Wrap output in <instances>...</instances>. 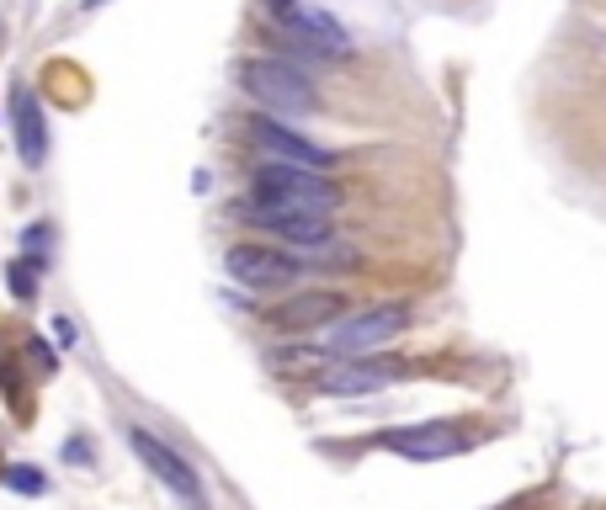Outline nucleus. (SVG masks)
<instances>
[{"instance_id":"nucleus-1","label":"nucleus","mask_w":606,"mask_h":510,"mask_svg":"<svg viewBox=\"0 0 606 510\" xmlns=\"http://www.w3.org/2000/svg\"><path fill=\"white\" fill-rule=\"evenodd\" d=\"M250 197H267L277 208H298V213H336L346 202V192L325 170L288 166V160H261L250 176Z\"/></svg>"},{"instance_id":"nucleus-2","label":"nucleus","mask_w":606,"mask_h":510,"mask_svg":"<svg viewBox=\"0 0 606 510\" xmlns=\"http://www.w3.org/2000/svg\"><path fill=\"white\" fill-rule=\"evenodd\" d=\"M240 86L245 97L261 101V112H271V118H309L319 107L315 80L298 64H288V59H245Z\"/></svg>"},{"instance_id":"nucleus-3","label":"nucleus","mask_w":606,"mask_h":510,"mask_svg":"<svg viewBox=\"0 0 606 510\" xmlns=\"http://www.w3.org/2000/svg\"><path fill=\"white\" fill-rule=\"evenodd\" d=\"M378 447L405 462H441V458H458V452H474L479 431H474V420H420V426L384 431Z\"/></svg>"},{"instance_id":"nucleus-4","label":"nucleus","mask_w":606,"mask_h":510,"mask_svg":"<svg viewBox=\"0 0 606 510\" xmlns=\"http://www.w3.org/2000/svg\"><path fill=\"white\" fill-rule=\"evenodd\" d=\"M405 324H410V309H405V303H372V309H362V314L340 319L336 330L319 340V351H325V357H336V362L372 357V351H384V346L399 336Z\"/></svg>"},{"instance_id":"nucleus-5","label":"nucleus","mask_w":606,"mask_h":510,"mask_svg":"<svg viewBox=\"0 0 606 510\" xmlns=\"http://www.w3.org/2000/svg\"><path fill=\"white\" fill-rule=\"evenodd\" d=\"M410 367L399 357H351V362H336V367H319L315 378V393H330V399H362V393H384L394 383H405Z\"/></svg>"},{"instance_id":"nucleus-6","label":"nucleus","mask_w":606,"mask_h":510,"mask_svg":"<svg viewBox=\"0 0 606 510\" xmlns=\"http://www.w3.org/2000/svg\"><path fill=\"white\" fill-rule=\"evenodd\" d=\"M128 447L139 452V462H145L149 473H155V479H160L176 500H187L192 510H213V506H208V489H202V473H197L181 452H170L166 441L149 437L145 426H128Z\"/></svg>"},{"instance_id":"nucleus-7","label":"nucleus","mask_w":606,"mask_h":510,"mask_svg":"<svg viewBox=\"0 0 606 510\" xmlns=\"http://www.w3.org/2000/svg\"><path fill=\"white\" fill-rule=\"evenodd\" d=\"M223 271L256 292H288L304 277L292 250H271V244H229L223 250Z\"/></svg>"},{"instance_id":"nucleus-8","label":"nucleus","mask_w":606,"mask_h":510,"mask_svg":"<svg viewBox=\"0 0 606 510\" xmlns=\"http://www.w3.org/2000/svg\"><path fill=\"white\" fill-rule=\"evenodd\" d=\"M245 133H250V144L261 149L267 160H288V166H309V170H330V166H336V154H330V149H319L315 139H304L298 128H288L282 118H271V112L245 118Z\"/></svg>"},{"instance_id":"nucleus-9","label":"nucleus","mask_w":606,"mask_h":510,"mask_svg":"<svg viewBox=\"0 0 606 510\" xmlns=\"http://www.w3.org/2000/svg\"><path fill=\"white\" fill-rule=\"evenodd\" d=\"M235 213H240L245 223H256V229L277 234V240H288L292 250H298V244H319V240L336 234L330 213H298V208H277V202H267V197H245Z\"/></svg>"},{"instance_id":"nucleus-10","label":"nucleus","mask_w":606,"mask_h":510,"mask_svg":"<svg viewBox=\"0 0 606 510\" xmlns=\"http://www.w3.org/2000/svg\"><path fill=\"white\" fill-rule=\"evenodd\" d=\"M346 314V292L340 288H309V292H292L282 298L277 309H267V324L282 330V336H309V330H325Z\"/></svg>"},{"instance_id":"nucleus-11","label":"nucleus","mask_w":606,"mask_h":510,"mask_svg":"<svg viewBox=\"0 0 606 510\" xmlns=\"http://www.w3.org/2000/svg\"><path fill=\"white\" fill-rule=\"evenodd\" d=\"M11 133H17V154L27 170H43L49 160V122H43V101L32 86H11Z\"/></svg>"},{"instance_id":"nucleus-12","label":"nucleus","mask_w":606,"mask_h":510,"mask_svg":"<svg viewBox=\"0 0 606 510\" xmlns=\"http://www.w3.org/2000/svg\"><path fill=\"white\" fill-rule=\"evenodd\" d=\"M282 27H288V38H298L304 49H315L319 59H346V53H351L346 27H340L330 11H315V6H288V11H282Z\"/></svg>"},{"instance_id":"nucleus-13","label":"nucleus","mask_w":606,"mask_h":510,"mask_svg":"<svg viewBox=\"0 0 606 510\" xmlns=\"http://www.w3.org/2000/svg\"><path fill=\"white\" fill-rule=\"evenodd\" d=\"M292 261H298L304 271H357V267H362V256H357L351 244H340L336 234H330V240H319V244H298V250H292Z\"/></svg>"},{"instance_id":"nucleus-14","label":"nucleus","mask_w":606,"mask_h":510,"mask_svg":"<svg viewBox=\"0 0 606 510\" xmlns=\"http://www.w3.org/2000/svg\"><path fill=\"white\" fill-rule=\"evenodd\" d=\"M0 479L17 489V494H43V489H49V479H43L38 468H27V462H17V468H0Z\"/></svg>"},{"instance_id":"nucleus-15","label":"nucleus","mask_w":606,"mask_h":510,"mask_svg":"<svg viewBox=\"0 0 606 510\" xmlns=\"http://www.w3.org/2000/svg\"><path fill=\"white\" fill-rule=\"evenodd\" d=\"M6 282H11V292H17L22 303H32V298H38V277H32V267H27V261H11V267H6Z\"/></svg>"},{"instance_id":"nucleus-16","label":"nucleus","mask_w":606,"mask_h":510,"mask_svg":"<svg viewBox=\"0 0 606 510\" xmlns=\"http://www.w3.org/2000/svg\"><path fill=\"white\" fill-rule=\"evenodd\" d=\"M22 244H27V267H43V261H49V256H43V250H49V229H43V223H32L22 234Z\"/></svg>"},{"instance_id":"nucleus-17","label":"nucleus","mask_w":606,"mask_h":510,"mask_svg":"<svg viewBox=\"0 0 606 510\" xmlns=\"http://www.w3.org/2000/svg\"><path fill=\"white\" fill-rule=\"evenodd\" d=\"M27 351H32V362L43 367V372H53V351L43 346V336H32V340H27Z\"/></svg>"},{"instance_id":"nucleus-18","label":"nucleus","mask_w":606,"mask_h":510,"mask_svg":"<svg viewBox=\"0 0 606 510\" xmlns=\"http://www.w3.org/2000/svg\"><path fill=\"white\" fill-rule=\"evenodd\" d=\"M64 458H70V462H91V447H86V441L74 437L70 447H64Z\"/></svg>"},{"instance_id":"nucleus-19","label":"nucleus","mask_w":606,"mask_h":510,"mask_svg":"<svg viewBox=\"0 0 606 510\" xmlns=\"http://www.w3.org/2000/svg\"><path fill=\"white\" fill-rule=\"evenodd\" d=\"M53 336H59V346H74V324L70 319H53Z\"/></svg>"},{"instance_id":"nucleus-20","label":"nucleus","mask_w":606,"mask_h":510,"mask_svg":"<svg viewBox=\"0 0 606 510\" xmlns=\"http://www.w3.org/2000/svg\"><path fill=\"white\" fill-rule=\"evenodd\" d=\"M97 6H107V0H86V11H97Z\"/></svg>"}]
</instances>
